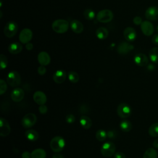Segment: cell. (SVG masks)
Here are the masks:
<instances>
[{
  "label": "cell",
  "instance_id": "cell-1",
  "mask_svg": "<svg viewBox=\"0 0 158 158\" xmlns=\"http://www.w3.org/2000/svg\"><path fill=\"white\" fill-rule=\"evenodd\" d=\"M70 27L69 22L64 19H57L52 23V28L54 31L57 33H64L67 31Z\"/></svg>",
  "mask_w": 158,
  "mask_h": 158
},
{
  "label": "cell",
  "instance_id": "cell-2",
  "mask_svg": "<svg viewBox=\"0 0 158 158\" xmlns=\"http://www.w3.org/2000/svg\"><path fill=\"white\" fill-rule=\"evenodd\" d=\"M65 145V139L60 136L54 137L50 141V148L54 152H59L62 151Z\"/></svg>",
  "mask_w": 158,
  "mask_h": 158
},
{
  "label": "cell",
  "instance_id": "cell-3",
  "mask_svg": "<svg viewBox=\"0 0 158 158\" xmlns=\"http://www.w3.org/2000/svg\"><path fill=\"white\" fill-rule=\"evenodd\" d=\"M96 20L101 23H109L114 18V14L109 9H102L96 14Z\"/></svg>",
  "mask_w": 158,
  "mask_h": 158
},
{
  "label": "cell",
  "instance_id": "cell-4",
  "mask_svg": "<svg viewBox=\"0 0 158 158\" xmlns=\"http://www.w3.org/2000/svg\"><path fill=\"white\" fill-rule=\"evenodd\" d=\"M18 31V25L14 21L8 22L4 28V34L7 38H12Z\"/></svg>",
  "mask_w": 158,
  "mask_h": 158
},
{
  "label": "cell",
  "instance_id": "cell-5",
  "mask_svg": "<svg viewBox=\"0 0 158 158\" xmlns=\"http://www.w3.org/2000/svg\"><path fill=\"white\" fill-rule=\"evenodd\" d=\"M115 149V146L114 143L107 141L102 144L101 148V153L104 157H110L114 155Z\"/></svg>",
  "mask_w": 158,
  "mask_h": 158
},
{
  "label": "cell",
  "instance_id": "cell-6",
  "mask_svg": "<svg viewBox=\"0 0 158 158\" xmlns=\"http://www.w3.org/2000/svg\"><path fill=\"white\" fill-rule=\"evenodd\" d=\"M7 82L10 86L12 87H16L19 86L21 82V78L19 73L15 70L10 71L7 74Z\"/></svg>",
  "mask_w": 158,
  "mask_h": 158
},
{
  "label": "cell",
  "instance_id": "cell-7",
  "mask_svg": "<svg viewBox=\"0 0 158 158\" xmlns=\"http://www.w3.org/2000/svg\"><path fill=\"white\" fill-rule=\"evenodd\" d=\"M117 113L119 117L122 118H126L131 115V109L128 104L126 103H121L117 108Z\"/></svg>",
  "mask_w": 158,
  "mask_h": 158
},
{
  "label": "cell",
  "instance_id": "cell-8",
  "mask_svg": "<svg viewBox=\"0 0 158 158\" xmlns=\"http://www.w3.org/2000/svg\"><path fill=\"white\" fill-rule=\"evenodd\" d=\"M36 120L37 118L35 114L33 113H28L22 118L21 123L25 128H29L36 123Z\"/></svg>",
  "mask_w": 158,
  "mask_h": 158
},
{
  "label": "cell",
  "instance_id": "cell-9",
  "mask_svg": "<svg viewBox=\"0 0 158 158\" xmlns=\"http://www.w3.org/2000/svg\"><path fill=\"white\" fill-rule=\"evenodd\" d=\"M33 37V32L31 29L25 28L22 29L19 34V38L20 42L22 44H27L29 43Z\"/></svg>",
  "mask_w": 158,
  "mask_h": 158
},
{
  "label": "cell",
  "instance_id": "cell-10",
  "mask_svg": "<svg viewBox=\"0 0 158 158\" xmlns=\"http://www.w3.org/2000/svg\"><path fill=\"white\" fill-rule=\"evenodd\" d=\"M140 25H141V30L145 36H149L153 34L154 31V28L152 23L151 22L148 20L143 21Z\"/></svg>",
  "mask_w": 158,
  "mask_h": 158
},
{
  "label": "cell",
  "instance_id": "cell-11",
  "mask_svg": "<svg viewBox=\"0 0 158 158\" xmlns=\"http://www.w3.org/2000/svg\"><path fill=\"white\" fill-rule=\"evenodd\" d=\"M134 49V46L132 44H129L127 42L123 41L118 44L117 47V51L121 55H125Z\"/></svg>",
  "mask_w": 158,
  "mask_h": 158
},
{
  "label": "cell",
  "instance_id": "cell-12",
  "mask_svg": "<svg viewBox=\"0 0 158 158\" xmlns=\"http://www.w3.org/2000/svg\"><path fill=\"white\" fill-rule=\"evenodd\" d=\"M145 17L149 20H158V7L151 6L148 7L145 12Z\"/></svg>",
  "mask_w": 158,
  "mask_h": 158
},
{
  "label": "cell",
  "instance_id": "cell-13",
  "mask_svg": "<svg viewBox=\"0 0 158 158\" xmlns=\"http://www.w3.org/2000/svg\"><path fill=\"white\" fill-rule=\"evenodd\" d=\"M10 133V127L8 122L4 118H0V135L7 136Z\"/></svg>",
  "mask_w": 158,
  "mask_h": 158
},
{
  "label": "cell",
  "instance_id": "cell-14",
  "mask_svg": "<svg viewBox=\"0 0 158 158\" xmlns=\"http://www.w3.org/2000/svg\"><path fill=\"white\" fill-rule=\"evenodd\" d=\"M24 95V91L22 88H16L11 92L10 98L13 101L15 102H19L23 99Z\"/></svg>",
  "mask_w": 158,
  "mask_h": 158
},
{
  "label": "cell",
  "instance_id": "cell-15",
  "mask_svg": "<svg viewBox=\"0 0 158 158\" xmlns=\"http://www.w3.org/2000/svg\"><path fill=\"white\" fill-rule=\"evenodd\" d=\"M70 28L73 32L77 34L81 33L84 30V26L83 23L77 19H73L70 21Z\"/></svg>",
  "mask_w": 158,
  "mask_h": 158
},
{
  "label": "cell",
  "instance_id": "cell-16",
  "mask_svg": "<svg viewBox=\"0 0 158 158\" xmlns=\"http://www.w3.org/2000/svg\"><path fill=\"white\" fill-rule=\"evenodd\" d=\"M67 73L65 70H56L52 76V79L57 84L62 83L66 79Z\"/></svg>",
  "mask_w": 158,
  "mask_h": 158
},
{
  "label": "cell",
  "instance_id": "cell-17",
  "mask_svg": "<svg viewBox=\"0 0 158 158\" xmlns=\"http://www.w3.org/2000/svg\"><path fill=\"white\" fill-rule=\"evenodd\" d=\"M123 36L128 41H133L136 38V32L135 30L131 27H127L123 31Z\"/></svg>",
  "mask_w": 158,
  "mask_h": 158
},
{
  "label": "cell",
  "instance_id": "cell-18",
  "mask_svg": "<svg viewBox=\"0 0 158 158\" xmlns=\"http://www.w3.org/2000/svg\"><path fill=\"white\" fill-rule=\"evenodd\" d=\"M37 59L39 64L41 65H44V66L48 65V64H49L51 62V57L49 54L45 51L40 52L38 54Z\"/></svg>",
  "mask_w": 158,
  "mask_h": 158
},
{
  "label": "cell",
  "instance_id": "cell-19",
  "mask_svg": "<svg viewBox=\"0 0 158 158\" xmlns=\"http://www.w3.org/2000/svg\"><path fill=\"white\" fill-rule=\"evenodd\" d=\"M134 62L137 65L140 67H144L148 65V58L145 54L142 53H139L135 56Z\"/></svg>",
  "mask_w": 158,
  "mask_h": 158
},
{
  "label": "cell",
  "instance_id": "cell-20",
  "mask_svg": "<svg viewBox=\"0 0 158 158\" xmlns=\"http://www.w3.org/2000/svg\"><path fill=\"white\" fill-rule=\"evenodd\" d=\"M34 101L38 105H43L46 102L47 98L46 94L41 91H37L33 94Z\"/></svg>",
  "mask_w": 158,
  "mask_h": 158
},
{
  "label": "cell",
  "instance_id": "cell-21",
  "mask_svg": "<svg viewBox=\"0 0 158 158\" xmlns=\"http://www.w3.org/2000/svg\"><path fill=\"white\" fill-rule=\"evenodd\" d=\"M23 49L21 43L19 42H13L8 46V51L12 54H17L20 53Z\"/></svg>",
  "mask_w": 158,
  "mask_h": 158
},
{
  "label": "cell",
  "instance_id": "cell-22",
  "mask_svg": "<svg viewBox=\"0 0 158 158\" xmlns=\"http://www.w3.org/2000/svg\"><path fill=\"white\" fill-rule=\"evenodd\" d=\"M96 35L98 39L103 40L107 38L109 35V31L105 27H99L96 31Z\"/></svg>",
  "mask_w": 158,
  "mask_h": 158
},
{
  "label": "cell",
  "instance_id": "cell-23",
  "mask_svg": "<svg viewBox=\"0 0 158 158\" xmlns=\"http://www.w3.org/2000/svg\"><path fill=\"white\" fill-rule=\"evenodd\" d=\"M25 136L30 141H35L38 139L39 135L35 130H28L25 133Z\"/></svg>",
  "mask_w": 158,
  "mask_h": 158
},
{
  "label": "cell",
  "instance_id": "cell-24",
  "mask_svg": "<svg viewBox=\"0 0 158 158\" xmlns=\"http://www.w3.org/2000/svg\"><path fill=\"white\" fill-rule=\"evenodd\" d=\"M80 124L84 129H89L92 125V121L89 117L83 115L80 118Z\"/></svg>",
  "mask_w": 158,
  "mask_h": 158
},
{
  "label": "cell",
  "instance_id": "cell-25",
  "mask_svg": "<svg viewBox=\"0 0 158 158\" xmlns=\"http://www.w3.org/2000/svg\"><path fill=\"white\" fill-rule=\"evenodd\" d=\"M46 151L41 148L33 150L31 153V158H46Z\"/></svg>",
  "mask_w": 158,
  "mask_h": 158
},
{
  "label": "cell",
  "instance_id": "cell-26",
  "mask_svg": "<svg viewBox=\"0 0 158 158\" xmlns=\"http://www.w3.org/2000/svg\"><path fill=\"white\" fill-rule=\"evenodd\" d=\"M149 57L153 63H158V48H152L149 52Z\"/></svg>",
  "mask_w": 158,
  "mask_h": 158
},
{
  "label": "cell",
  "instance_id": "cell-27",
  "mask_svg": "<svg viewBox=\"0 0 158 158\" xmlns=\"http://www.w3.org/2000/svg\"><path fill=\"white\" fill-rule=\"evenodd\" d=\"M120 127L123 131L128 132L132 128V124L130 121L127 120H123L120 122Z\"/></svg>",
  "mask_w": 158,
  "mask_h": 158
},
{
  "label": "cell",
  "instance_id": "cell-28",
  "mask_svg": "<svg viewBox=\"0 0 158 158\" xmlns=\"http://www.w3.org/2000/svg\"><path fill=\"white\" fill-rule=\"evenodd\" d=\"M157 151L152 148H148L144 152L143 155V158H157Z\"/></svg>",
  "mask_w": 158,
  "mask_h": 158
},
{
  "label": "cell",
  "instance_id": "cell-29",
  "mask_svg": "<svg viewBox=\"0 0 158 158\" xmlns=\"http://www.w3.org/2000/svg\"><path fill=\"white\" fill-rule=\"evenodd\" d=\"M83 16L86 20H92L96 17L94 11L91 9H86L83 12Z\"/></svg>",
  "mask_w": 158,
  "mask_h": 158
},
{
  "label": "cell",
  "instance_id": "cell-30",
  "mask_svg": "<svg viewBox=\"0 0 158 158\" xmlns=\"http://www.w3.org/2000/svg\"><path fill=\"white\" fill-rule=\"evenodd\" d=\"M148 133L152 137L158 136V123H155L151 125L149 128Z\"/></svg>",
  "mask_w": 158,
  "mask_h": 158
},
{
  "label": "cell",
  "instance_id": "cell-31",
  "mask_svg": "<svg viewBox=\"0 0 158 158\" xmlns=\"http://www.w3.org/2000/svg\"><path fill=\"white\" fill-rule=\"evenodd\" d=\"M67 77H68L69 81L73 83H77L80 78L78 74L76 72H74V71H70L68 73Z\"/></svg>",
  "mask_w": 158,
  "mask_h": 158
},
{
  "label": "cell",
  "instance_id": "cell-32",
  "mask_svg": "<svg viewBox=\"0 0 158 158\" xmlns=\"http://www.w3.org/2000/svg\"><path fill=\"white\" fill-rule=\"evenodd\" d=\"M107 137V132L104 130H99L96 133V138L99 141H104Z\"/></svg>",
  "mask_w": 158,
  "mask_h": 158
},
{
  "label": "cell",
  "instance_id": "cell-33",
  "mask_svg": "<svg viewBox=\"0 0 158 158\" xmlns=\"http://www.w3.org/2000/svg\"><path fill=\"white\" fill-rule=\"evenodd\" d=\"M0 66H1V69H4L7 67V64H8V60L6 56L4 54H1L0 56Z\"/></svg>",
  "mask_w": 158,
  "mask_h": 158
},
{
  "label": "cell",
  "instance_id": "cell-34",
  "mask_svg": "<svg viewBox=\"0 0 158 158\" xmlns=\"http://www.w3.org/2000/svg\"><path fill=\"white\" fill-rule=\"evenodd\" d=\"M0 94H3L7 90V86L6 83L3 80H0Z\"/></svg>",
  "mask_w": 158,
  "mask_h": 158
},
{
  "label": "cell",
  "instance_id": "cell-35",
  "mask_svg": "<svg viewBox=\"0 0 158 158\" xmlns=\"http://www.w3.org/2000/svg\"><path fill=\"white\" fill-rule=\"evenodd\" d=\"M107 136L111 139H115L117 136V132L115 130H109L107 132Z\"/></svg>",
  "mask_w": 158,
  "mask_h": 158
},
{
  "label": "cell",
  "instance_id": "cell-36",
  "mask_svg": "<svg viewBox=\"0 0 158 158\" xmlns=\"http://www.w3.org/2000/svg\"><path fill=\"white\" fill-rule=\"evenodd\" d=\"M65 120L68 123H72L75 122V118L72 114H68L65 117Z\"/></svg>",
  "mask_w": 158,
  "mask_h": 158
},
{
  "label": "cell",
  "instance_id": "cell-37",
  "mask_svg": "<svg viewBox=\"0 0 158 158\" xmlns=\"http://www.w3.org/2000/svg\"><path fill=\"white\" fill-rule=\"evenodd\" d=\"M37 72L39 75H43L46 73V69L44 65H40L37 70Z\"/></svg>",
  "mask_w": 158,
  "mask_h": 158
},
{
  "label": "cell",
  "instance_id": "cell-38",
  "mask_svg": "<svg viewBox=\"0 0 158 158\" xmlns=\"http://www.w3.org/2000/svg\"><path fill=\"white\" fill-rule=\"evenodd\" d=\"M38 110L39 112L41 114H44L47 112L48 111V107L46 106H45L44 104L43 105H40L38 107Z\"/></svg>",
  "mask_w": 158,
  "mask_h": 158
},
{
  "label": "cell",
  "instance_id": "cell-39",
  "mask_svg": "<svg viewBox=\"0 0 158 158\" xmlns=\"http://www.w3.org/2000/svg\"><path fill=\"white\" fill-rule=\"evenodd\" d=\"M133 23L136 25H141V23L143 22H142V19L139 17V16H136L133 18Z\"/></svg>",
  "mask_w": 158,
  "mask_h": 158
},
{
  "label": "cell",
  "instance_id": "cell-40",
  "mask_svg": "<svg viewBox=\"0 0 158 158\" xmlns=\"http://www.w3.org/2000/svg\"><path fill=\"white\" fill-rule=\"evenodd\" d=\"M114 158H125V156L122 152H117L114 154Z\"/></svg>",
  "mask_w": 158,
  "mask_h": 158
},
{
  "label": "cell",
  "instance_id": "cell-41",
  "mask_svg": "<svg viewBox=\"0 0 158 158\" xmlns=\"http://www.w3.org/2000/svg\"><path fill=\"white\" fill-rule=\"evenodd\" d=\"M152 42L158 46V34H156L152 36Z\"/></svg>",
  "mask_w": 158,
  "mask_h": 158
},
{
  "label": "cell",
  "instance_id": "cell-42",
  "mask_svg": "<svg viewBox=\"0 0 158 158\" xmlns=\"http://www.w3.org/2000/svg\"><path fill=\"white\" fill-rule=\"evenodd\" d=\"M22 158H31V153H30L28 151H24L22 154Z\"/></svg>",
  "mask_w": 158,
  "mask_h": 158
},
{
  "label": "cell",
  "instance_id": "cell-43",
  "mask_svg": "<svg viewBox=\"0 0 158 158\" xmlns=\"http://www.w3.org/2000/svg\"><path fill=\"white\" fill-rule=\"evenodd\" d=\"M80 110L81 113H83H83H87L88 110V107L85 106V105H83V106H81L80 107Z\"/></svg>",
  "mask_w": 158,
  "mask_h": 158
},
{
  "label": "cell",
  "instance_id": "cell-44",
  "mask_svg": "<svg viewBox=\"0 0 158 158\" xmlns=\"http://www.w3.org/2000/svg\"><path fill=\"white\" fill-rule=\"evenodd\" d=\"M25 48L28 50V51H31L32 50V49L33 48V45L31 43L29 42L27 44H25Z\"/></svg>",
  "mask_w": 158,
  "mask_h": 158
},
{
  "label": "cell",
  "instance_id": "cell-45",
  "mask_svg": "<svg viewBox=\"0 0 158 158\" xmlns=\"http://www.w3.org/2000/svg\"><path fill=\"white\" fill-rule=\"evenodd\" d=\"M52 158H64L62 154H59V152H56V154H54L52 156Z\"/></svg>",
  "mask_w": 158,
  "mask_h": 158
},
{
  "label": "cell",
  "instance_id": "cell-46",
  "mask_svg": "<svg viewBox=\"0 0 158 158\" xmlns=\"http://www.w3.org/2000/svg\"><path fill=\"white\" fill-rule=\"evenodd\" d=\"M153 146L157 149H158V138L156 139V140H154V141L153 142Z\"/></svg>",
  "mask_w": 158,
  "mask_h": 158
},
{
  "label": "cell",
  "instance_id": "cell-47",
  "mask_svg": "<svg viewBox=\"0 0 158 158\" xmlns=\"http://www.w3.org/2000/svg\"><path fill=\"white\" fill-rule=\"evenodd\" d=\"M157 31H158V25H157Z\"/></svg>",
  "mask_w": 158,
  "mask_h": 158
}]
</instances>
